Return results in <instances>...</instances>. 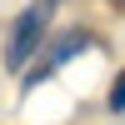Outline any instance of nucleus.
Listing matches in <instances>:
<instances>
[{"mask_svg": "<svg viewBox=\"0 0 125 125\" xmlns=\"http://www.w3.org/2000/svg\"><path fill=\"white\" fill-rule=\"evenodd\" d=\"M55 5H60V0H30V5L15 15V25H10V35H5V70H10V75H20V70L35 60V50L50 40Z\"/></svg>", "mask_w": 125, "mask_h": 125, "instance_id": "f257e3e1", "label": "nucleus"}, {"mask_svg": "<svg viewBox=\"0 0 125 125\" xmlns=\"http://www.w3.org/2000/svg\"><path fill=\"white\" fill-rule=\"evenodd\" d=\"M90 45H95V30H90V25H70V30H60V35H50L45 45L35 50V60L20 70V90H35V85H45V80L55 75L65 60L85 55Z\"/></svg>", "mask_w": 125, "mask_h": 125, "instance_id": "f03ea898", "label": "nucleus"}, {"mask_svg": "<svg viewBox=\"0 0 125 125\" xmlns=\"http://www.w3.org/2000/svg\"><path fill=\"white\" fill-rule=\"evenodd\" d=\"M105 110H110V115H125V70L115 75V85H110V95H105Z\"/></svg>", "mask_w": 125, "mask_h": 125, "instance_id": "7ed1b4c3", "label": "nucleus"}]
</instances>
